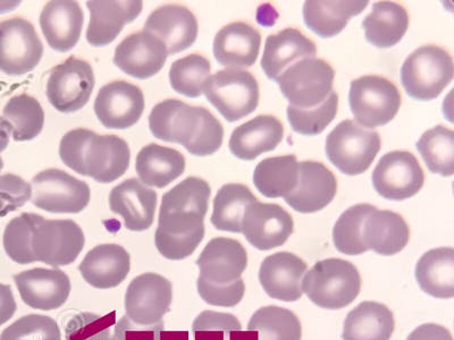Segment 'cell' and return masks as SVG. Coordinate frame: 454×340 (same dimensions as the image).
<instances>
[{
    "mask_svg": "<svg viewBox=\"0 0 454 340\" xmlns=\"http://www.w3.org/2000/svg\"><path fill=\"white\" fill-rule=\"evenodd\" d=\"M317 52L314 42L297 28L287 27L269 35L262 59V67L267 78L277 81L292 64L303 58H312Z\"/></svg>",
    "mask_w": 454,
    "mask_h": 340,
    "instance_id": "cell-30",
    "label": "cell"
},
{
    "mask_svg": "<svg viewBox=\"0 0 454 340\" xmlns=\"http://www.w3.org/2000/svg\"><path fill=\"white\" fill-rule=\"evenodd\" d=\"M338 192V181L333 173L317 161L299 164L297 186L284 197L286 204L300 213H314L326 208Z\"/></svg>",
    "mask_w": 454,
    "mask_h": 340,
    "instance_id": "cell-19",
    "label": "cell"
},
{
    "mask_svg": "<svg viewBox=\"0 0 454 340\" xmlns=\"http://www.w3.org/2000/svg\"><path fill=\"white\" fill-rule=\"evenodd\" d=\"M425 183L424 170L419 159L409 151H392L380 158L372 185L387 200L403 201L416 196Z\"/></svg>",
    "mask_w": 454,
    "mask_h": 340,
    "instance_id": "cell-15",
    "label": "cell"
},
{
    "mask_svg": "<svg viewBox=\"0 0 454 340\" xmlns=\"http://www.w3.org/2000/svg\"><path fill=\"white\" fill-rule=\"evenodd\" d=\"M299 178V163L294 155L266 158L257 165L254 184L263 197H286L294 191Z\"/></svg>",
    "mask_w": 454,
    "mask_h": 340,
    "instance_id": "cell-37",
    "label": "cell"
},
{
    "mask_svg": "<svg viewBox=\"0 0 454 340\" xmlns=\"http://www.w3.org/2000/svg\"><path fill=\"white\" fill-rule=\"evenodd\" d=\"M452 56L443 48L428 44L409 55L401 68V82L413 99H436L452 82Z\"/></svg>",
    "mask_w": 454,
    "mask_h": 340,
    "instance_id": "cell-5",
    "label": "cell"
},
{
    "mask_svg": "<svg viewBox=\"0 0 454 340\" xmlns=\"http://www.w3.org/2000/svg\"><path fill=\"white\" fill-rule=\"evenodd\" d=\"M411 229L401 214L390 210H372L363 227V241L367 250L390 257L408 245Z\"/></svg>",
    "mask_w": 454,
    "mask_h": 340,
    "instance_id": "cell-31",
    "label": "cell"
},
{
    "mask_svg": "<svg viewBox=\"0 0 454 340\" xmlns=\"http://www.w3.org/2000/svg\"><path fill=\"white\" fill-rule=\"evenodd\" d=\"M297 315L279 306H263L254 312L247 328L246 340H301Z\"/></svg>",
    "mask_w": 454,
    "mask_h": 340,
    "instance_id": "cell-38",
    "label": "cell"
},
{
    "mask_svg": "<svg viewBox=\"0 0 454 340\" xmlns=\"http://www.w3.org/2000/svg\"><path fill=\"white\" fill-rule=\"evenodd\" d=\"M407 340H453V338L447 328L435 323H425L416 328Z\"/></svg>",
    "mask_w": 454,
    "mask_h": 340,
    "instance_id": "cell-52",
    "label": "cell"
},
{
    "mask_svg": "<svg viewBox=\"0 0 454 340\" xmlns=\"http://www.w3.org/2000/svg\"><path fill=\"white\" fill-rule=\"evenodd\" d=\"M207 100L230 123L245 119L259 104V84L250 72L227 68L210 76L204 88Z\"/></svg>",
    "mask_w": 454,
    "mask_h": 340,
    "instance_id": "cell-9",
    "label": "cell"
},
{
    "mask_svg": "<svg viewBox=\"0 0 454 340\" xmlns=\"http://www.w3.org/2000/svg\"><path fill=\"white\" fill-rule=\"evenodd\" d=\"M198 293L206 303L214 306L233 307L245 297L246 285L242 278L226 285H217L199 276Z\"/></svg>",
    "mask_w": 454,
    "mask_h": 340,
    "instance_id": "cell-49",
    "label": "cell"
},
{
    "mask_svg": "<svg viewBox=\"0 0 454 340\" xmlns=\"http://www.w3.org/2000/svg\"><path fill=\"white\" fill-rule=\"evenodd\" d=\"M376 206L367 204L350 206L339 217L333 228L336 250L347 255H360L367 252L363 241L364 222Z\"/></svg>",
    "mask_w": 454,
    "mask_h": 340,
    "instance_id": "cell-43",
    "label": "cell"
},
{
    "mask_svg": "<svg viewBox=\"0 0 454 340\" xmlns=\"http://www.w3.org/2000/svg\"><path fill=\"white\" fill-rule=\"evenodd\" d=\"M22 301L35 310L59 309L71 294V281L59 269L35 268L14 277Z\"/></svg>",
    "mask_w": 454,
    "mask_h": 340,
    "instance_id": "cell-20",
    "label": "cell"
},
{
    "mask_svg": "<svg viewBox=\"0 0 454 340\" xmlns=\"http://www.w3.org/2000/svg\"><path fill=\"white\" fill-rule=\"evenodd\" d=\"M210 63L206 57L192 54L177 59L169 71L173 90L188 98H198L210 78Z\"/></svg>",
    "mask_w": 454,
    "mask_h": 340,
    "instance_id": "cell-42",
    "label": "cell"
},
{
    "mask_svg": "<svg viewBox=\"0 0 454 340\" xmlns=\"http://www.w3.org/2000/svg\"><path fill=\"white\" fill-rule=\"evenodd\" d=\"M368 4L356 0H308L303 5V19L314 34L332 38L342 32L351 18L362 14Z\"/></svg>",
    "mask_w": 454,
    "mask_h": 340,
    "instance_id": "cell-32",
    "label": "cell"
},
{
    "mask_svg": "<svg viewBox=\"0 0 454 340\" xmlns=\"http://www.w3.org/2000/svg\"><path fill=\"white\" fill-rule=\"evenodd\" d=\"M197 265L201 278L217 285H226L241 278L248 266V254L240 242L216 237L202 250Z\"/></svg>",
    "mask_w": 454,
    "mask_h": 340,
    "instance_id": "cell-24",
    "label": "cell"
},
{
    "mask_svg": "<svg viewBox=\"0 0 454 340\" xmlns=\"http://www.w3.org/2000/svg\"><path fill=\"white\" fill-rule=\"evenodd\" d=\"M144 30L160 39L168 55H176L196 42L199 27L196 16L189 8L168 4L148 16Z\"/></svg>",
    "mask_w": 454,
    "mask_h": 340,
    "instance_id": "cell-21",
    "label": "cell"
},
{
    "mask_svg": "<svg viewBox=\"0 0 454 340\" xmlns=\"http://www.w3.org/2000/svg\"><path fill=\"white\" fill-rule=\"evenodd\" d=\"M212 189L205 180L188 177L161 198L155 244L168 260L192 255L205 237V217Z\"/></svg>",
    "mask_w": 454,
    "mask_h": 340,
    "instance_id": "cell-1",
    "label": "cell"
},
{
    "mask_svg": "<svg viewBox=\"0 0 454 340\" xmlns=\"http://www.w3.org/2000/svg\"><path fill=\"white\" fill-rule=\"evenodd\" d=\"M84 14L79 3L55 0L44 6L40 14V27L51 50L67 52L79 42Z\"/></svg>",
    "mask_w": 454,
    "mask_h": 340,
    "instance_id": "cell-27",
    "label": "cell"
},
{
    "mask_svg": "<svg viewBox=\"0 0 454 340\" xmlns=\"http://www.w3.org/2000/svg\"><path fill=\"white\" fill-rule=\"evenodd\" d=\"M3 119L10 124L12 135L18 142L31 141L42 133L44 112L34 97L19 95L8 101Z\"/></svg>",
    "mask_w": 454,
    "mask_h": 340,
    "instance_id": "cell-40",
    "label": "cell"
},
{
    "mask_svg": "<svg viewBox=\"0 0 454 340\" xmlns=\"http://www.w3.org/2000/svg\"><path fill=\"white\" fill-rule=\"evenodd\" d=\"M0 340H62V334L54 319L28 314L7 327Z\"/></svg>",
    "mask_w": 454,
    "mask_h": 340,
    "instance_id": "cell-47",
    "label": "cell"
},
{
    "mask_svg": "<svg viewBox=\"0 0 454 340\" xmlns=\"http://www.w3.org/2000/svg\"><path fill=\"white\" fill-rule=\"evenodd\" d=\"M21 2H0V14L15 10Z\"/></svg>",
    "mask_w": 454,
    "mask_h": 340,
    "instance_id": "cell-55",
    "label": "cell"
},
{
    "mask_svg": "<svg viewBox=\"0 0 454 340\" xmlns=\"http://www.w3.org/2000/svg\"><path fill=\"white\" fill-rule=\"evenodd\" d=\"M85 237L74 220H52L40 222L32 236V251L36 262L59 268L78 259L84 248Z\"/></svg>",
    "mask_w": 454,
    "mask_h": 340,
    "instance_id": "cell-13",
    "label": "cell"
},
{
    "mask_svg": "<svg viewBox=\"0 0 454 340\" xmlns=\"http://www.w3.org/2000/svg\"><path fill=\"white\" fill-rule=\"evenodd\" d=\"M59 156L63 163L80 175L98 183H113L129 166L131 151L127 141L116 135H99L87 128H76L62 137Z\"/></svg>",
    "mask_w": 454,
    "mask_h": 340,
    "instance_id": "cell-3",
    "label": "cell"
},
{
    "mask_svg": "<svg viewBox=\"0 0 454 340\" xmlns=\"http://www.w3.org/2000/svg\"><path fill=\"white\" fill-rule=\"evenodd\" d=\"M306 262L297 255L278 252L262 261L259 282L270 298L283 302H295L302 297V279Z\"/></svg>",
    "mask_w": 454,
    "mask_h": 340,
    "instance_id": "cell-23",
    "label": "cell"
},
{
    "mask_svg": "<svg viewBox=\"0 0 454 340\" xmlns=\"http://www.w3.org/2000/svg\"><path fill=\"white\" fill-rule=\"evenodd\" d=\"M261 32L246 22L227 24L215 36L213 50L215 58L223 66L235 68L251 67L261 50Z\"/></svg>",
    "mask_w": 454,
    "mask_h": 340,
    "instance_id": "cell-26",
    "label": "cell"
},
{
    "mask_svg": "<svg viewBox=\"0 0 454 340\" xmlns=\"http://www.w3.org/2000/svg\"><path fill=\"white\" fill-rule=\"evenodd\" d=\"M338 108L339 96L333 91L325 103L318 107L307 109V111L287 107V120L294 131L299 135H317L334 120Z\"/></svg>",
    "mask_w": 454,
    "mask_h": 340,
    "instance_id": "cell-45",
    "label": "cell"
},
{
    "mask_svg": "<svg viewBox=\"0 0 454 340\" xmlns=\"http://www.w3.org/2000/svg\"><path fill=\"white\" fill-rule=\"evenodd\" d=\"M3 168H4V161H3L2 158H0V172H2Z\"/></svg>",
    "mask_w": 454,
    "mask_h": 340,
    "instance_id": "cell-56",
    "label": "cell"
},
{
    "mask_svg": "<svg viewBox=\"0 0 454 340\" xmlns=\"http://www.w3.org/2000/svg\"><path fill=\"white\" fill-rule=\"evenodd\" d=\"M380 136L352 120L340 121L326 139V155L331 163L348 176L360 175L379 155Z\"/></svg>",
    "mask_w": 454,
    "mask_h": 340,
    "instance_id": "cell-6",
    "label": "cell"
},
{
    "mask_svg": "<svg viewBox=\"0 0 454 340\" xmlns=\"http://www.w3.org/2000/svg\"><path fill=\"white\" fill-rule=\"evenodd\" d=\"M284 135L282 121L271 115H261L234 129L229 148L241 160H254L273 151Z\"/></svg>",
    "mask_w": 454,
    "mask_h": 340,
    "instance_id": "cell-29",
    "label": "cell"
},
{
    "mask_svg": "<svg viewBox=\"0 0 454 340\" xmlns=\"http://www.w3.org/2000/svg\"><path fill=\"white\" fill-rule=\"evenodd\" d=\"M157 193L145 186L137 178L121 182L109 194V206L120 214L125 228L132 232H145L155 220Z\"/></svg>",
    "mask_w": 454,
    "mask_h": 340,
    "instance_id": "cell-22",
    "label": "cell"
},
{
    "mask_svg": "<svg viewBox=\"0 0 454 340\" xmlns=\"http://www.w3.org/2000/svg\"><path fill=\"white\" fill-rule=\"evenodd\" d=\"M368 42L379 48H391L403 40L409 27V14L400 4L379 2L364 19Z\"/></svg>",
    "mask_w": 454,
    "mask_h": 340,
    "instance_id": "cell-35",
    "label": "cell"
},
{
    "mask_svg": "<svg viewBox=\"0 0 454 340\" xmlns=\"http://www.w3.org/2000/svg\"><path fill=\"white\" fill-rule=\"evenodd\" d=\"M417 149L434 174L451 177L454 173V133L439 125L426 131L417 141Z\"/></svg>",
    "mask_w": 454,
    "mask_h": 340,
    "instance_id": "cell-41",
    "label": "cell"
},
{
    "mask_svg": "<svg viewBox=\"0 0 454 340\" xmlns=\"http://www.w3.org/2000/svg\"><path fill=\"white\" fill-rule=\"evenodd\" d=\"M145 112V96L139 87L127 81L104 85L95 101V112L105 128L133 127Z\"/></svg>",
    "mask_w": 454,
    "mask_h": 340,
    "instance_id": "cell-17",
    "label": "cell"
},
{
    "mask_svg": "<svg viewBox=\"0 0 454 340\" xmlns=\"http://www.w3.org/2000/svg\"><path fill=\"white\" fill-rule=\"evenodd\" d=\"M172 298L168 279L155 273L142 274L129 282L125 294L127 317L137 326H155L168 313Z\"/></svg>",
    "mask_w": 454,
    "mask_h": 340,
    "instance_id": "cell-14",
    "label": "cell"
},
{
    "mask_svg": "<svg viewBox=\"0 0 454 340\" xmlns=\"http://www.w3.org/2000/svg\"><path fill=\"white\" fill-rule=\"evenodd\" d=\"M149 128L157 139L184 145L197 157L214 155L224 139L221 121L208 109L176 99L161 101L153 108Z\"/></svg>",
    "mask_w": 454,
    "mask_h": 340,
    "instance_id": "cell-2",
    "label": "cell"
},
{
    "mask_svg": "<svg viewBox=\"0 0 454 340\" xmlns=\"http://www.w3.org/2000/svg\"><path fill=\"white\" fill-rule=\"evenodd\" d=\"M194 340H246L240 321L233 314L206 310L192 325Z\"/></svg>",
    "mask_w": 454,
    "mask_h": 340,
    "instance_id": "cell-46",
    "label": "cell"
},
{
    "mask_svg": "<svg viewBox=\"0 0 454 340\" xmlns=\"http://www.w3.org/2000/svg\"><path fill=\"white\" fill-rule=\"evenodd\" d=\"M44 218L39 214L24 212L13 218L4 232L3 243L5 252L19 265L36 262L32 251V236L35 229Z\"/></svg>",
    "mask_w": 454,
    "mask_h": 340,
    "instance_id": "cell-44",
    "label": "cell"
},
{
    "mask_svg": "<svg viewBox=\"0 0 454 340\" xmlns=\"http://www.w3.org/2000/svg\"><path fill=\"white\" fill-rule=\"evenodd\" d=\"M115 312L106 317L89 312L74 315L65 328V340H113Z\"/></svg>",
    "mask_w": 454,
    "mask_h": 340,
    "instance_id": "cell-48",
    "label": "cell"
},
{
    "mask_svg": "<svg viewBox=\"0 0 454 340\" xmlns=\"http://www.w3.org/2000/svg\"><path fill=\"white\" fill-rule=\"evenodd\" d=\"M136 169L142 183L164 189L184 173L185 158L176 149L152 143L137 153Z\"/></svg>",
    "mask_w": 454,
    "mask_h": 340,
    "instance_id": "cell-33",
    "label": "cell"
},
{
    "mask_svg": "<svg viewBox=\"0 0 454 340\" xmlns=\"http://www.w3.org/2000/svg\"><path fill=\"white\" fill-rule=\"evenodd\" d=\"M335 72L325 60L303 58L292 64L278 76L277 82L289 106L312 109L325 103L333 92Z\"/></svg>",
    "mask_w": 454,
    "mask_h": 340,
    "instance_id": "cell-7",
    "label": "cell"
},
{
    "mask_svg": "<svg viewBox=\"0 0 454 340\" xmlns=\"http://www.w3.org/2000/svg\"><path fill=\"white\" fill-rule=\"evenodd\" d=\"M12 135V128L3 117H0V153L8 147L10 137Z\"/></svg>",
    "mask_w": 454,
    "mask_h": 340,
    "instance_id": "cell-54",
    "label": "cell"
},
{
    "mask_svg": "<svg viewBox=\"0 0 454 340\" xmlns=\"http://www.w3.org/2000/svg\"><path fill=\"white\" fill-rule=\"evenodd\" d=\"M395 322L392 311L382 303L366 301L348 312L343 340H390Z\"/></svg>",
    "mask_w": 454,
    "mask_h": 340,
    "instance_id": "cell-34",
    "label": "cell"
},
{
    "mask_svg": "<svg viewBox=\"0 0 454 340\" xmlns=\"http://www.w3.org/2000/svg\"><path fill=\"white\" fill-rule=\"evenodd\" d=\"M294 228V218L281 205L259 201L247 208L242 220V233L247 241L261 251L286 244Z\"/></svg>",
    "mask_w": 454,
    "mask_h": 340,
    "instance_id": "cell-16",
    "label": "cell"
},
{
    "mask_svg": "<svg viewBox=\"0 0 454 340\" xmlns=\"http://www.w3.org/2000/svg\"><path fill=\"white\" fill-rule=\"evenodd\" d=\"M43 55V44L34 24L22 18L0 22V71L24 75L34 71Z\"/></svg>",
    "mask_w": 454,
    "mask_h": 340,
    "instance_id": "cell-12",
    "label": "cell"
},
{
    "mask_svg": "<svg viewBox=\"0 0 454 340\" xmlns=\"http://www.w3.org/2000/svg\"><path fill=\"white\" fill-rule=\"evenodd\" d=\"M95 83L91 65L71 56L52 68L46 89L48 101L60 112H78L90 99Z\"/></svg>",
    "mask_w": 454,
    "mask_h": 340,
    "instance_id": "cell-11",
    "label": "cell"
},
{
    "mask_svg": "<svg viewBox=\"0 0 454 340\" xmlns=\"http://www.w3.org/2000/svg\"><path fill=\"white\" fill-rule=\"evenodd\" d=\"M168 56L165 44L144 30L129 35L117 46L114 64L132 78L147 80L160 72Z\"/></svg>",
    "mask_w": 454,
    "mask_h": 340,
    "instance_id": "cell-18",
    "label": "cell"
},
{
    "mask_svg": "<svg viewBox=\"0 0 454 340\" xmlns=\"http://www.w3.org/2000/svg\"><path fill=\"white\" fill-rule=\"evenodd\" d=\"M87 7L90 11L88 42L93 47H105L119 36L127 24L135 21L144 3L140 0H90Z\"/></svg>",
    "mask_w": 454,
    "mask_h": 340,
    "instance_id": "cell-25",
    "label": "cell"
},
{
    "mask_svg": "<svg viewBox=\"0 0 454 340\" xmlns=\"http://www.w3.org/2000/svg\"><path fill=\"white\" fill-rule=\"evenodd\" d=\"M348 103L358 124L372 129L395 120L403 97L391 81L379 75H367L352 81Z\"/></svg>",
    "mask_w": 454,
    "mask_h": 340,
    "instance_id": "cell-8",
    "label": "cell"
},
{
    "mask_svg": "<svg viewBox=\"0 0 454 340\" xmlns=\"http://www.w3.org/2000/svg\"><path fill=\"white\" fill-rule=\"evenodd\" d=\"M32 204L51 213H79L90 202V188L64 170H43L32 180Z\"/></svg>",
    "mask_w": 454,
    "mask_h": 340,
    "instance_id": "cell-10",
    "label": "cell"
},
{
    "mask_svg": "<svg viewBox=\"0 0 454 340\" xmlns=\"http://www.w3.org/2000/svg\"><path fill=\"white\" fill-rule=\"evenodd\" d=\"M16 309L18 305L11 286L0 283V327L14 317Z\"/></svg>",
    "mask_w": 454,
    "mask_h": 340,
    "instance_id": "cell-53",
    "label": "cell"
},
{
    "mask_svg": "<svg viewBox=\"0 0 454 340\" xmlns=\"http://www.w3.org/2000/svg\"><path fill=\"white\" fill-rule=\"evenodd\" d=\"M248 186L225 184L214 198V212L210 221L222 232L242 233V220L246 210L257 202Z\"/></svg>",
    "mask_w": 454,
    "mask_h": 340,
    "instance_id": "cell-39",
    "label": "cell"
},
{
    "mask_svg": "<svg viewBox=\"0 0 454 340\" xmlns=\"http://www.w3.org/2000/svg\"><path fill=\"white\" fill-rule=\"evenodd\" d=\"M163 321L155 326L140 327L135 325L127 315L114 327L113 340H163Z\"/></svg>",
    "mask_w": 454,
    "mask_h": 340,
    "instance_id": "cell-51",
    "label": "cell"
},
{
    "mask_svg": "<svg viewBox=\"0 0 454 340\" xmlns=\"http://www.w3.org/2000/svg\"><path fill=\"white\" fill-rule=\"evenodd\" d=\"M32 197V188L14 174L0 176V217L22 208Z\"/></svg>",
    "mask_w": 454,
    "mask_h": 340,
    "instance_id": "cell-50",
    "label": "cell"
},
{
    "mask_svg": "<svg viewBox=\"0 0 454 340\" xmlns=\"http://www.w3.org/2000/svg\"><path fill=\"white\" fill-rule=\"evenodd\" d=\"M417 282L426 294L436 298L454 297V250L433 249L416 266Z\"/></svg>",
    "mask_w": 454,
    "mask_h": 340,
    "instance_id": "cell-36",
    "label": "cell"
},
{
    "mask_svg": "<svg viewBox=\"0 0 454 340\" xmlns=\"http://www.w3.org/2000/svg\"><path fill=\"white\" fill-rule=\"evenodd\" d=\"M362 290V277L351 262L326 259L312 267L303 277L302 290L314 305L327 310L350 305Z\"/></svg>",
    "mask_w": 454,
    "mask_h": 340,
    "instance_id": "cell-4",
    "label": "cell"
},
{
    "mask_svg": "<svg viewBox=\"0 0 454 340\" xmlns=\"http://www.w3.org/2000/svg\"><path fill=\"white\" fill-rule=\"evenodd\" d=\"M131 259L123 246L101 244L89 251L79 270L89 285L98 290L114 289L127 279Z\"/></svg>",
    "mask_w": 454,
    "mask_h": 340,
    "instance_id": "cell-28",
    "label": "cell"
}]
</instances>
